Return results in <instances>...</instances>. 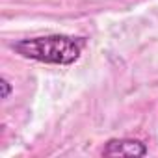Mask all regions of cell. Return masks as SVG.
Masks as SVG:
<instances>
[{"label": "cell", "instance_id": "obj_1", "mask_svg": "<svg viewBox=\"0 0 158 158\" xmlns=\"http://www.w3.org/2000/svg\"><path fill=\"white\" fill-rule=\"evenodd\" d=\"M86 41L82 37L71 35H45L21 39L11 45V48L26 60H35L52 65H73L78 61Z\"/></svg>", "mask_w": 158, "mask_h": 158}, {"label": "cell", "instance_id": "obj_2", "mask_svg": "<svg viewBox=\"0 0 158 158\" xmlns=\"http://www.w3.org/2000/svg\"><path fill=\"white\" fill-rule=\"evenodd\" d=\"M147 147L139 139H130V138H119V139H110L106 141L102 149V156H145Z\"/></svg>", "mask_w": 158, "mask_h": 158}, {"label": "cell", "instance_id": "obj_3", "mask_svg": "<svg viewBox=\"0 0 158 158\" xmlns=\"http://www.w3.org/2000/svg\"><path fill=\"white\" fill-rule=\"evenodd\" d=\"M0 88H2V99H8L10 95H11V84L6 80V78H2V80H0Z\"/></svg>", "mask_w": 158, "mask_h": 158}]
</instances>
